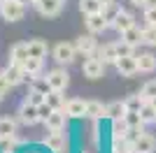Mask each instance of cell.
<instances>
[{"label":"cell","instance_id":"obj_1","mask_svg":"<svg viewBox=\"0 0 156 153\" xmlns=\"http://www.w3.org/2000/svg\"><path fill=\"white\" fill-rule=\"evenodd\" d=\"M23 14H26L23 0H2V2H0V16H2L5 21H9V23L21 21Z\"/></svg>","mask_w":156,"mask_h":153},{"label":"cell","instance_id":"obj_2","mask_svg":"<svg viewBox=\"0 0 156 153\" xmlns=\"http://www.w3.org/2000/svg\"><path fill=\"white\" fill-rule=\"evenodd\" d=\"M77 56V46L70 44V42H58L54 46V60L58 65H70Z\"/></svg>","mask_w":156,"mask_h":153},{"label":"cell","instance_id":"obj_3","mask_svg":"<svg viewBox=\"0 0 156 153\" xmlns=\"http://www.w3.org/2000/svg\"><path fill=\"white\" fill-rule=\"evenodd\" d=\"M82 72H84V76H89V79H100V76L105 74V60L100 56H96V53H93V56H86Z\"/></svg>","mask_w":156,"mask_h":153},{"label":"cell","instance_id":"obj_4","mask_svg":"<svg viewBox=\"0 0 156 153\" xmlns=\"http://www.w3.org/2000/svg\"><path fill=\"white\" fill-rule=\"evenodd\" d=\"M63 5H65V0H33V7L42 16H58Z\"/></svg>","mask_w":156,"mask_h":153},{"label":"cell","instance_id":"obj_5","mask_svg":"<svg viewBox=\"0 0 156 153\" xmlns=\"http://www.w3.org/2000/svg\"><path fill=\"white\" fill-rule=\"evenodd\" d=\"M47 81H49V88L51 90H65L68 83H70V76L63 67H56V70L47 72Z\"/></svg>","mask_w":156,"mask_h":153},{"label":"cell","instance_id":"obj_6","mask_svg":"<svg viewBox=\"0 0 156 153\" xmlns=\"http://www.w3.org/2000/svg\"><path fill=\"white\" fill-rule=\"evenodd\" d=\"M44 144H47V148H49V151L61 153V151L65 148V144H68V137H65L63 130H49V134L44 137Z\"/></svg>","mask_w":156,"mask_h":153},{"label":"cell","instance_id":"obj_7","mask_svg":"<svg viewBox=\"0 0 156 153\" xmlns=\"http://www.w3.org/2000/svg\"><path fill=\"white\" fill-rule=\"evenodd\" d=\"M114 67H117V72L121 76H133L137 74V56L133 53V56H124V58H119L117 63H114Z\"/></svg>","mask_w":156,"mask_h":153},{"label":"cell","instance_id":"obj_8","mask_svg":"<svg viewBox=\"0 0 156 153\" xmlns=\"http://www.w3.org/2000/svg\"><path fill=\"white\" fill-rule=\"evenodd\" d=\"M86 28H89V32L98 35V32H105L107 28H110V21L105 19V14H103V12L86 14Z\"/></svg>","mask_w":156,"mask_h":153},{"label":"cell","instance_id":"obj_9","mask_svg":"<svg viewBox=\"0 0 156 153\" xmlns=\"http://www.w3.org/2000/svg\"><path fill=\"white\" fill-rule=\"evenodd\" d=\"M75 46H77V53H84V56H93L98 51V42H96V37H93V32L79 35V37L75 39Z\"/></svg>","mask_w":156,"mask_h":153},{"label":"cell","instance_id":"obj_10","mask_svg":"<svg viewBox=\"0 0 156 153\" xmlns=\"http://www.w3.org/2000/svg\"><path fill=\"white\" fill-rule=\"evenodd\" d=\"M133 151H135V153H154V151H156V139H154V134L140 132V134H137V139L133 141Z\"/></svg>","mask_w":156,"mask_h":153},{"label":"cell","instance_id":"obj_11","mask_svg":"<svg viewBox=\"0 0 156 153\" xmlns=\"http://www.w3.org/2000/svg\"><path fill=\"white\" fill-rule=\"evenodd\" d=\"M19 118L21 123H26V125H35L40 121V111H37V104H30V102H23L19 109Z\"/></svg>","mask_w":156,"mask_h":153},{"label":"cell","instance_id":"obj_12","mask_svg":"<svg viewBox=\"0 0 156 153\" xmlns=\"http://www.w3.org/2000/svg\"><path fill=\"white\" fill-rule=\"evenodd\" d=\"M63 111H65V116L68 118H84L86 116V102L84 100H68L65 102V107H63Z\"/></svg>","mask_w":156,"mask_h":153},{"label":"cell","instance_id":"obj_13","mask_svg":"<svg viewBox=\"0 0 156 153\" xmlns=\"http://www.w3.org/2000/svg\"><path fill=\"white\" fill-rule=\"evenodd\" d=\"M65 121H68V116H65L63 109H54L49 114V118L44 121V125L47 130H65Z\"/></svg>","mask_w":156,"mask_h":153},{"label":"cell","instance_id":"obj_14","mask_svg":"<svg viewBox=\"0 0 156 153\" xmlns=\"http://www.w3.org/2000/svg\"><path fill=\"white\" fill-rule=\"evenodd\" d=\"M2 74L7 76V81H9V86H19L21 81H23V79H26V72H23V67H21V65H14V63H9L7 65V70L2 72Z\"/></svg>","mask_w":156,"mask_h":153},{"label":"cell","instance_id":"obj_15","mask_svg":"<svg viewBox=\"0 0 156 153\" xmlns=\"http://www.w3.org/2000/svg\"><path fill=\"white\" fill-rule=\"evenodd\" d=\"M105 116H107V104H103L98 100H86V118L98 121V118H105Z\"/></svg>","mask_w":156,"mask_h":153},{"label":"cell","instance_id":"obj_16","mask_svg":"<svg viewBox=\"0 0 156 153\" xmlns=\"http://www.w3.org/2000/svg\"><path fill=\"white\" fill-rule=\"evenodd\" d=\"M130 25H135V16L130 12H126V9H121V12L117 14V19H114V23H112V28L117 32H124V30H128Z\"/></svg>","mask_w":156,"mask_h":153},{"label":"cell","instance_id":"obj_17","mask_svg":"<svg viewBox=\"0 0 156 153\" xmlns=\"http://www.w3.org/2000/svg\"><path fill=\"white\" fill-rule=\"evenodd\" d=\"M137 70L144 72V74L156 72V56L151 53V51H147V53H140V56H137Z\"/></svg>","mask_w":156,"mask_h":153},{"label":"cell","instance_id":"obj_18","mask_svg":"<svg viewBox=\"0 0 156 153\" xmlns=\"http://www.w3.org/2000/svg\"><path fill=\"white\" fill-rule=\"evenodd\" d=\"M28 58V42H19L9 49V63L14 65H23V60Z\"/></svg>","mask_w":156,"mask_h":153},{"label":"cell","instance_id":"obj_19","mask_svg":"<svg viewBox=\"0 0 156 153\" xmlns=\"http://www.w3.org/2000/svg\"><path fill=\"white\" fill-rule=\"evenodd\" d=\"M23 72H26V79H33V76H37L40 72H42V58H33L28 56L26 60H23Z\"/></svg>","mask_w":156,"mask_h":153},{"label":"cell","instance_id":"obj_20","mask_svg":"<svg viewBox=\"0 0 156 153\" xmlns=\"http://www.w3.org/2000/svg\"><path fill=\"white\" fill-rule=\"evenodd\" d=\"M98 56L105 60V65H114L119 60V53H117V44L114 42H110V44H105L98 49Z\"/></svg>","mask_w":156,"mask_h":153},{"label":"cell","instance_id":"obj_21","mask_svg":"<svg viewBox=\"0 0 156 153\" xmlns=\"http://www.w3.org/2000/svg\"><path fill=\"white\" fill-rule=\"evenodd\" d=\"M126 111H128V107H126L124 100H114V102L107 104V118H110V121H114V118H124Z\"/></svg>","mask_w":156,"mask_h":153},{"label":"cell","instance_id":"obj_22","mask_svg":"<svg viewBox=\"0 0 156 153\" xmlns=\"http://www.w3.org/2000/svg\"><path fill=\"white\" fill-rule=\"evenodd\" d=\"M47 51H49V44H47L44 39H30V42H28V56H33V58H44Z\"/></svg>","mask_w":156,"mask_h":153},{"label":"cell","instance_id":"obj_23","mask_svg":"<svg viewBox=\"0 0 156 153\" xmlns=\"http://www.w3.org/2000/svg\"><path fill=\"white\" fill-rule=\"evenodd\" d=\"M121 39H126L128 44L137 46V44H142V28H137V25H130L128 30L121 32Z\"/></svg>","mask_w":156,"mask_h":153},{"label":"cell","instance_id":"obj_24","mask_svg":"<svg viewBox=\"0 0 156 153\" xmlns=\"http://www.w3.org/2000/svg\"><path fill=\"white\" fill-rule=\"evenodd\" d=\"M47 104H49L51 109H63L65 107L63 90H49V93H47Z\"/></svg>","mask_w":156,"mask_h":153},{"label":"cell","instance_id":"obj_25","mask_svg":"<svg viewBox=\"0 0 156 153\" xmlns=\"http://www.w3.org/2000/svg\"><path fill=\"white\" fill-rule=\"evenodd\" d=\"M79 9L82 14H96V12H103V2L100 0H79Z\"/></svg>","mask_w":156,"mask_h":153},{"label":"cell","instance_id":"obj_26","mask_svg":"<svg viewBox=\"0 0 156 153\" xmlns=\"http://www.w3.org/2000/svg\"><path fill=\"white\" fill-rule=\"evenodd\" d=\"M16 132V123L12 118H0V139H9Z\"/></svg>","mask_w":156,"mask_h":153},{"label":"cell","instance_id":"obj_27","mask_svg":"<svg viewBox=\"0 0 156 153\" xmlns=\"http://www.w3.org/2000/svg\"><path fill=\"white\" fill-rule=\"evenodd\" d=\"M140 116H142L144 125H149V123H156V107L151 102H144L142 107H140Z\"/></svg>","mask_w":156,"mask_h":153},{"label":"cell","instance_id":"obj_28","mask_svg":"<svg viewBox=\"0 0 156 153\" xmlns=\"http://www.w3.org/2000/svg\"><path fill=\"white\" fill-rule=\"evenodd\" d=\"M119 12H121V7H119L114 0H110V2H105V5H103V14H105V19L110 21V25L114 23V19H117Z\"/></svg>","mask_w":156,"mask_h":153},{"label":"cell","instance_id":"obj_29","mask_svg":"<svg viewBox=\"0 0 156 153\" xmlns=\"http://www.w3.org/2000/svg\"><path fill=\"white\" fill-rule=\"evenodd\" d=\"M142 44H147V46H156V25L147 23V25L142 28Z\"/></svg>","mask_w":156,"mask_h":153},{"label":"cell","instance_id":"obj_30","mask_svg":"<svg viewBox=\"0 0 156 153\" xmlns=\"http://www.w3.org/2000/svg\"><path fill=\"white\" fill-rule=\"evenodd\" d=\"M140 95H142L144 102H149L151 97H156V79H149V81L144 83L142 88H140Z\"/></svg>","mask_w":156,"mask_h":153},{"label":"cell","instance_id":"obj_31","mask_svg":"<svg viewBox=\"0 0 156 153\" xmlns=\"http://www.w3.org/2000/svg\"><path fill=\"white\" fill-rule=\"evenodd\" d=\"M126 132H128L126 118H114V121H112V137H124Z\"/></svg>","mask_w":156,"mask_h":153},{"label":"cell","instance_id":"obj_32","mask_svg":"<svg viewBox=\"0 0 156 153\" xmlns=\"http://www.w3.org/2000/svg\"><path fill=\"white\" fill-rule=\"evenodd\" d=\"M124 102H126V107H128V111H140V107L144 104V100H142V95H140V93H135V95H128Z\"/></svg>","mask_w":156,"mask_h":153},{"label":"cell","instance_id":"obj_33","mask_svg":"<svg viewBox=\"0 0 156 153\" xmlns=\"http://www.w3.org/2000/svg\"><path fill=\"white\" fill-rule=\"evenodd\" d=\"M124 118H126V123H128V127H142V125H144L140 111H126Z\"/></svg>","mask_w":156,"mask_h":153},{"label":"cell","instance_id":"obj_34","mask_svg":"<svg viewBox=\"0 0 156 153\" xmlns=\"http://www.w3.org/2000/svg\"><path fill=\"white\" fill-rule=\"evenodd\" d=\"M114 44H117V53H119V58H124V56H133V51H135V46L128 44L126 39H119V42H114Z\"/></svg>","mask_w":156,"mask_h":153},{"label":"cell","instance_id":"obj_35","mask_svg":"<svg viewBox=\"0 0 156 153\" xmlns=\"http://www.w3.org/2000/svg\"><path fill=\"white\" fill-rule=\"evenodd\" d=\"M26 100L30 102V104H37V107H40V104H44V102H47V93H40V90L30 88V93L26 95Z\"/></svg>","mask_w":156,"mask_h":153},{"label":"cell","instance_id":"obj_36","mask_svg":"<svg viewBox=\"0 0 156 153\" xmlns=\"http://www.w3.org/2000/svg\"><path fill=\"white\" fill-rule=\"evenodd\" d=\"M144 21L151 25H156V2H151V5L144 7Z\"/></svg>","mask_w":156,"mask_h":153},{"label":"cell","instance_id":"obj_37","mask_svg":"<svg viewBox=\"0 0 156 153\" xmlns=\"http://www.w3.org/2000/svg\"><path fill=\"white\" fill-rule=\"evenodd\" d=\"M37 111H40V121L44 123L47 118H49V114H51L54 109H51V107H49V104H47V102H44V104H40V107H37Z\"/></svg>","mask_w":156,"mask_h":153},{"label":"cell","instance_id":"obj_38","mask_svg":"<svg viewBox=\"0 0 156 153\" xmlns=\"http://www.w3.org/2000/svg\"><path fill=\"white\" fill-rule=\"evenodd\" d=\"M9 88H12V86H9V81H7V76L2 74V72H0V93L5 95V93H7Z\"/></svg>","mask_w":156,"mask_h":153},{"label":"cell","instance_id":"obj_39","mask_svg":"<svg viewBox=\"0 0 156 153\" xmlns=\"http://www.w3.org/2000/svg\"><path fill=\"white\" fill-rule=\"evenodd\" d=\"M130 5H135V7H147V5H151V0H130Z\"/></svg>","mask_w":156,"mask_h":153},{"label":"cell","instance_id":"obj_40","mask_svg":"<svg viewBox=\"0 0 156 153\" xmlns=\"http://www.w3.org/2000/svg\"><path fill=\"white\" fill-rule=\"evenodd\" d=\"M149 102H151V104H154V107H156V97H151V100H149Z\"/></svg>","mask_w":156,"mask_h":153},{"label":"cell","instance_id":"obj_41","mask_svg":"<svg viewBox=\"0 0 156 153\" xmlns=\"http://www.w3.org/2000/svg\"><path fill=\"white\" fill-rule=\"evenodd\" d=\"M100 2H103V5H105V2H110V0H100Z\"/></svg>","mask_w":156,"mask_h":153}]
</instances>
